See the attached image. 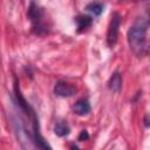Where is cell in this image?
Returning <instances> with one entry per match:
<instances>
[{
    "mask_svg": "<svg viewBox=\"0 0 150 150\" xmlns=\"http://www.w3.org/2000/svg\"><path fill=\"white\" fill-rule=\"evenodd\" d=\"M148 28L149 20L146 16L137 18L128 30V43L132 53L138 56H145L148 54Z\"/></svg>",
    "mask_w": 150,
    "mask_h": 150,
    "instance_id": "6da1fadb",
    "label": "cell"
},
{
    "mask_svg": "<svg viewBox=\"0 0 150 150\" xmlns=\"http://www.w3.org/2000/svg\"><path fill=\"white\" fill-rule=\"evenodd\" d=\"M12 121H13V128H14L15 136L21 148L23 150H41L34 138V135L29 130H27L25 123L22 122V118H20L19 116H14Z\"/></svg>",
    "mask_w": 150,
    "mask_h": 150,
    "instance_id": "7a4b0ae2",
    "label": "cell"
},
{
    "mask_svg": "<svg viewBox=\"0 0 150 150\" xmlns=\"http://www.w3.org/2000/svg\"><path fill=\"white\" fill-rule=\"evenodd\" d=\"M27 16L32 22L33 29L38 33L41 34L45 30V27L42 25V18H43V11L40 6H38L35 2H30L28 11H27Z\"/></svg>",
    "mask_w": 150,
    "mask_h": 150,
    "instance_id": "3957f363",
    "label": "cell"
},
{
    "mask_svg": "<svg viewBox=\"0 0 150 150\" xmlns=\"http://www.w3.org/2000/svg\"><path fill=\"white\" fill-rule=\"evenodd\" d=\"M121 21H122V18L118 13L115 12L111 14V19H110V23H109L108 33H107V43L110 48H112L117 42Z\"/></svg>",
    "mask_w": 150,
    "mask_h": 150,
    "instance_id": "277c9868",
    "label": "cell"
},
{
    "mask_svg": "<svg viewBox=\"0 0 150 150\" xmlns=\"http://www.w3.org/2000/svg\"><path fill=\"white\" fill-rule=\"evenodd\" d=\"M54 93H55V95H57L60 97H70V96L75 95L76 88L68 82L57 81L54 87Z\"/></svg>",
    "mask_w": 150,
    "mask_h": 150,
    "instance_id": "5b68a950",
    "label": "cell"
},
{
    "mask_svg": "<svg viewBox=\"0 0 150 150\" xmlns=\"http://www.w3.org/2000/svg\"><path fill=\"white\" fill-rule=\"evenodd\" d=\"M90 104H89V102L87 101V100H79L75 104H74V108H73V110H74V112L76 114V115H80V116H84V115H87V114H89V111H90Z\"/></svg>",
    "mask_w": 150,
    "mask_h": 150,
    "instance_id": "8992f818",
    "label": "cell"
},
{
    "mask_svg": "<svg viewBox=\"0 0 150 150\" xmlns=\"http://www.w3.org/2000/svg\"><path fill=\"white\" fill-rule=\"evenodd\" d=\"M108 87L111 91H115V93H118L122 88V77H121V74L118 71L114 73L111 75V77L109 79V82H108Z\"/></svg>",
    "mask_w": 150,
    "mask_h": 150,
    "instance_id": "52a82bcc",
    "label": "cell"
},
{
    "mask_svg": "<svg viewBox=\"0 0 150 150\" xmlns=\"http://www.w3.org/2000/svg\"><path fill=\"white\" fill-rule=\"evenodd\" d=\"M75 21H76L77 30H79V32L86 30V29H87L88 27H90L91 23H93L91 16H88V15H79L77 18H75Z\"/></svg>",
    "mask_w": 150,
    "mask_h": 150,
    "instance_id": "ba28073f",
    "label": "cell"
},
{
    "mask_svg": "<svg viewBox=\"0 0 150 150\" xmlns=\"http://www.w3.org/2000/svg\"><path fill=\"white\" fill-rule=\"evenodd\" d=\"M69 131H70L69 125H68L66 122H63V121H59V122H56L55 125H54V132H55V135H57V136H60V137L67 136V135L69 134Z\"/></svg>",
    "mask_w": 150,
    "mask_h": 150,
    "instance_id": "9c48e42d",
    "label": "cell"
},
{
    "mask_svg": "<svg viewBox=\"0 0 150 150\" xmlns=\"http://www.w3.org/2000/svg\"><path fill=\"white\" fill-rule=\"evenodd\" d=\"M86 9L94 15H101V13L103 12V5L100 2H90L86 6Z\"/></svg>",
    "mask_w": 150,
    "mask_h": 150,
    "instance_id": "30bf717a",
    "label": "cell"
},
{
    "mask_svg": "<svg viewBox=\"0 0 150 150\" xmlns=\"http://www.w3.org/2000/svg\"><path fill=\"white\" fill-rule=\"evenodd\" d=\"M88 138H89L88 132H87L86 130H82L81 134L79 135V141H86V139H88Z\"/></svg>",
    "mask_w": 150,
    "mask_h": 150,
    "instance_id": "8fae6325",
    "label": "cell"
},
{
    "mask_svg": "<svg viewBox=\"0 0 150 150\" xmlns=\"http://www.w3.org/2000/svg\"><path fill=\"white\" fill-rule=\"evenodd\" d=\"M145 125H146V127H149V121H148V115L145 116Z\"/></svg>",
    "mask_w": 150,
    "mask_h": 150,
    "instance_id": "7c38bea8",
    "label": "cell"
}]
</instances>
